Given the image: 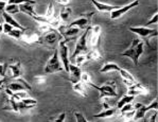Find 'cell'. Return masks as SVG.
Masks as SVG:
<instances>
[{"label":"cell","mask_w":158,"mask_h":122,"mask_svg":"<svg viewBox=\"0 0 158 122\" xmlns=\"http://www.w3.org/2000/svg\"><path fill=\"white\" fill-rule=\"evenodd\" d=\"M73 90L75 92H77L79 95H81L82 97H87V91H86V85L83 82H77L73 84Z\"/></svg>","instance_id":"obj_25"},{"label":"cell","mask_w":158,"mask_h":122,"mask_svg":"<svg viewBox=\"0 0 158 122\" xmlns=\"http://www.w3.org/2000/svg\"><path fill=\"white\" fill-rule=\"evenodd\" d=\"M4 12H6L10 15H13V14H17L19 11V6L17 4H12V3H6Z\"/></svg>","instance_id":"obj_27"},{"label":"cell","mask_w":158,"mask_h":122,"mask_svg":"<svg viewBox=\"0 0 158 122\" xmlns=\"http://www.w3.org/2000/svg\"><path fill=\"white\" fill-rule=\"evenodd\" d=\"M13 27L12 26H10L9 23H4L3 24V33H6V34H9L10 32H11L12 30H13Z\"/></svg>","instance_id":"obj_35"},{"label":"cell","mask_w":158,"mask_h":122,"mask_svg":"<svg viewBox=\"0 0 158 122\" xmlns=\"http://www.w3.org/2000/svg\"><path fill=\"white\" fill-rule=\"evenodd\" d=\"M70 16H71V9L69 6H63V9L60 10V19L63 23H67L69 20Z\"/></svg>","instance_id":"obj_24"},{"label":"cell","mask_w":158,"mask_h":122,"mask_svg":"<svg viewBox=\"0 0 158 122\" xmlns=\"http://www.w3.org/2000/svg\"><path fill=\"white\" fill-rule=\"evenodd\" d=\"M58 57L60 58V62L63 63V67L66 72L69 73V65H70V60H69V50H68L67 41L64 40H60L58 41Z\"/></svg>","instance_id":"obj_6"},{"label":"cell","mask_w":158,"mask_h":122,"mask_svg":"<svg viewBox=\"0 0 158 122\" xmlns=\"http://www.w3.org/2000/svg\"><path fill=\"white\" fill-rule=\"evenodd\" d=\"M6 68H8V65L6 64H0V77L6 78Z\"/></svg>","instance_id":"obj_34"},{"label":"cell","mask_w":158,"mask_h":122,"mask_svg":"<svg viewBox=\"0 0 158 122\" xmlns=\"http://www.w3.org/2000/svg\"><path fill=\"white\" fill-rule=\"evenodd\" d=\"M74 117H75V119H77V122H88V120L85 118L84 115L82 113H79V111H75Z\"/></svg>","instance_id":"obj_32"},{"label":"cell","mask_w":158,"mask_h":122,"mask_svg":"<svg viewBox=\"0 0 158 122\" xmlns=\"http://www.w3.org/2000/svg\"><path fill=\"white\" fill-rule=\"evenodd\" d=\"M8 68L11 69V72H12V75L11 78L13 80L15 79H18V78L21 77V63L19 62H16L15 64H10L8 65Z\"/></svg>","instance_id":"obj_19"},{"label":"cell","mask_w":158,"mask_h":122,"mask_svg":"<svg viewBox=\"0 0 158 122\" xmlns=\"http://www.w3.org/2000/svg\"><path fill=\"white\" fill-rule=\"evenodd\" d=\"M119 72H120L121 77H122V80H123V82H124V84L127 87L131 86V85L134 84V83H136V79H135V78H134L128 71H126L125 69H122V68H121Z\"/></svg>","instance_id":"obj_20"},{"label":"cell","mask_w":158,"mask_h":122,"mask_svg":"<svg viewBox=\"0 0 158 122\" xmlns=\"http://www.w3.org/2000/svg\"><path fill=\"white\" fill-rule=\"evenodd\" d=\"M92 16H94V13L84 14V15H82L81 17H79V18H77L75 20L72 21L68 27H77L80 30H86L87 28L90 27Z\"/></svg>","instance_id":"obj_9"},{"label":"cell","mask_w":158,"mask_h":122,"mask_svg":"<svg viewBox=\"0 0 158 122\" xmlns=\"http://www.w3.org/2000/svg\"><path fill=\"white\" fill-rule=\"evenodd\" d=\"M20 101L23 102V104H26V105L32 106V107H34L36 104H37V101H36V100L30 99V98H26V99H23V100H20Z\"/></svg>","instance_id":"obj_30"},{"label":"cell","mask_w":158,"mask_h":122,"mask_svg":"<svg viewBox=\"0 0 158 122\" xmlns=\"http://www.w3.org/2000/svg\"><path fill=\"white\" fill-rule=\"evenodd\" d=\"M6 81H8V79H6V78H3V79L0 80V87H2V85H3Z\"/></svg>","instance_id":"obj_42"},{"label":"cell","mask_w":158,"mask_h":122,"mask_svg":"<svg viewBox=\"0 0 158 122\" xmlns=\"http://www.w3.org/2000/svg\"><path fill=\"white\" fill-rule=\"evenodd\" d=\"M69 74H70V79L69 81L72 84H75L77 82H81V74H82V70L81 67H77L74 64L70 63L69 65Z\"/></svg>","instance_id":"obj_15"},{"label":"cell","mask_w":158,"mask_h":122,"mask_svg":"<svg viewBox=\"0 0 158 122\" xmlns=\"http://www.w3.org/2000/svg\"><path fill=\"white\" fill-rule=\"evenodd\" d=\"M139 6V1L138 0H135V1L131 2V3H128L127 6H122V8H119L117 10H114V11L110 12V18L111 19H118L120 18L122 15H124L125 13H127L128 11H131L132 9L136 8V6Z\"/></svg>","instance_id":"obj_11"},{"label":"cell","mask_w":158,"mask_h":122,"mask_svg":"<svg viewBox=\"0 0 158 122\" xmlns=\"http://www.w3.org/2000/svg\"><path fill=\"white\" fill-rule=\"evenodd\" d=\"M157 106H158L157 99H155L154 101L152 102V103L149 104V105H142L139 109H137V111H135L134 120L137 121V120H139V119H143L145 117V114H147L149 111H152V109H155V111H157Z\"/></svg>","instance_id":"obj_12"},{"label":"cell","mask_w":158,"mask_h":122,"mask_svg":"<svg viewBox=\"0 0 158 122\" xmlns=\"http://www.w3.org/2000/svg\"><path fill=\"white\" fill-rule=\"evenodd\" d=\"M149 94V90L147 87H144L143 85H141L140 83H134L131 86H128L127 90V95L130 96H140V95H148Z\"/></svg>","instance_id":"obj_13"},{"label":"cell","mask_w":158,"mask_h":122,"mask_svg":"<svg viewBox=\"0 0 158 122\" xmlns=\"http://www.w3.org/2000/svg\"><path fill=\"white\" fill-rule=\"evenodd\" d=\"M0 1H2V2H8L9 0H0Z\"/></svg>","instance_id":"obj_45"},{"label":"cell","mask_w":158,"mask_h":122,"mask_svg":"<svg viewBox=\"0 0 158 122\" xmlns=\"http://www.w3.org/2000/svg\"><path fill=\"white\" fill-rule=\"evenodd\" d=\"M65 118H66V113H62L53 122H64Z\"/></svg>","instance_id":"obj_37"},{"label":"cell","mask_w":158,"mask_h":122,"mask_svg":"<svg viewBox=\"0 0 158 122\" xmlns=\"http://www.w3.org/2000/svg\"><path fill=\"white\" fill-rule=\"evenodd\" d=\"M86 86H90L92 88L97 89L100 92V98L101 99H105V98H116L118 96V92L116 90V85L115 83H107L105 85H102V86H98V85L94 84V83L89 82Z\"/></svg>","instance_id":"obj_2"},{"label":"cell","mask_w":158,"mask_h":122,"mask_svg":"<svg viewBox=\"0 0 158 122\" xmlns=\"http://www.w3.org/2000/svg\"><path fill=\"white\" fill-rule=\"evenodd\" d=\"M36 4V1L33 0L31 2H28V3H23V4H19V11L23 12V13L27 14V15L32 17L33 15H35L36 12L34 11V6Z\"/></svg>","instance_id":"obj_16"},{"label":"cell","mask_w":158,"mask_h":122,"mask_svg":"<svg viewBox=\"0 0 158 122\" xmlns=\"http://www.w3.org/2000/svg\"><path fill=\"white\" fill-rule=\"evenodd\" d=\"M149 122H157V111H155L154 115H152V117L150 118Z\"/></svg>","instance_id":"obj_41"},{"label":"cell","mask_w":158,"mask_h":122,"mask_svg":"<svg viewBox=\"0 0 158 122\" xmlns=\"http://www.w3.org/2000/svg\"><path fill=\"white\" fill-rule=\"evenodd\" d=\"M27 30V29H26ZM25 30V31H26ZM25 31H23V30H19V29H15L14 28L13 30L10 32L8 35L9 36H11V37H13V38H16V40H21V37H23V32Z\"/></svg>","instance_id":"obj_28"},{"label":"cell","mask_w":158,"mask_h":122,"mask_svg":"<svg viewBox=\"0 0 158 122\" xmlns=\"http://www.w3.org/2000/svg\"><path fill=\"white\" fill-rule=\"evenodd\" d=\"M143 41H140L139 40H134L132 41V45L128 49H126L125 51H123L121 53L122 57H130L131 60L134 62V65L137 66L139 64V57L142 55L143 53Z\"/></svg>","instance_id":"obj_1"},{"label":"cell","mask_w":158,"mask_h":122,"mask_svg":"<svg viewBox=\"0 0 158 122\" xmlns=\"http://www.w3.org/2000/svg\"><path fill=\"white\" fill-rule=\"evenodd\" d=\"M120 69L121 68L117 64H115V63H106V64L101 68L100 72L101 73H107L110 71H118L119 72Z\"/></svg>","instance_id":"obj_22"},{"label":"cell","mask_w":158,"mask_h":122,"mask_svg":"<svg viewBox=\"0 0 158 122\" xmlns=\"http://www.w3.org/2000/svg\"><path fill=\"white\" fill-rule=\"evenodd\" d=\"M117 114V107L115 108V107H109V108H106L104 109V111H102L101 113L99 114H96L94 115V118H110V117H114L115 115Z\"/></svg>","instance_id":"obj_21"},{"label":"cell","mask_w":158,"mask_h":122,"mask_svg":"<svg viewBox=\"0 0 158 122\" xmlns=\"http://www.w3.org/2000/svg\"><path fill=\"white\" fill-rule=\"evenodd\" d=\"M135 111V109H134V104H132V103L125 104L124 106H122L120 108V115H123V114L127 113V111Z\"/></svg>","instance_id":"obj_29"},{"label":"cell","mask_w":158,"mask_h":122,"mask_svg":"<svg viewBox=\"0 0 158 122\" xmlns=\"http://www.w3.org/2000/svg\"><path fill=\"white\" fill-rule=\"evenodd\" d=\"M91 2L99 12H111V11H114V10H117V9L120 8V6H118L106 4V3H103V2L97 1V0H91Z\"/></svg>","instance_id":"obj_17"},{"label":"cell","mask_w":158,"mask_h":122,"mask_svg":"<svg viewBox=\"0 0 158 122\" xmlns=\"http://www.w3.org/2000/svg\"><path fill=\"white\" fill-rule=\"evenodd\" d=\"M130 31L135 34H137L138 36L142 38V40H145V43L147 45H149V40L153 36H157L158 31L157 29H150L148 27H131Z\"/></svg>","instance_id":"obj_7"},{"label":"cell","mask_w":158,"mask_h":122,"mask_svg":"<svg viewBox=\"0 0 158 122\" xmlns=\"http://www.w3.org/2000/svg\"><path fill=\"white\" fill-rule=\"evenodd\" d=\"M40 35L38 33L31 32V31H29L27 29L25 32H23V35L20 40H23L27 45H34V44H40Z\"/></svg>","instance_id":"obj_14"},{"label":"cell","mask_w":158,"mask_h":122,"mask_svg":"<svg viewBox=\"0 0 158 122\" xmlns=\"http://www.w3.org/2000/svg\"><path fill=\"white\" fill-rule=\"evenodd\" d=\"M6 88L12 90L13 92H16V91H25L27 89L31 90L32 87H31V85L27 81H25L23 79L18 78V79H15L14 82L9 83V84L6 85Z\"/></svg>","instance_id":"obj_10"},{"label":"cell","mask_w":158,"mask_h":122,"mask_svg":"<svg viewBox=\"0 0 158 122\" xmlns=\"http://www.w3.org/2000/svg\"><path fill=\"white\" fill-rule=\"evenodd\" d=\"M135 99L134 96H130V95H126V96H123L119 100V102L117 103V109H120L122 106H124L125 104H128V103H132Z\"/></svg>","instance_id":"obj_26"},{"label":"cell","mask_w":158,"mask_h":122,"mask_svg":"<svg viewBox=\"0 0 158 122\" xmlns=\"http://www.w3.org/2000/svg\"><path fill=\"white\" fill-rule=\"evenodd\" d=\"M2 32H3V24L0 23V35H1Z\"/></svg>","instance_id":"obj_43"},{"label":"cell","mask_w":158,"mask_h":122,"mask_svg":"<svg viewBox=\"0 0 158 122\" xmlns=\"http://www.w3.org/2000/svg\"><path fill=\"white\" fill-rule=\"evenodd\" d=\"M135 111H127V113H125V114H123V115H120V117L124 119V121L125 120H132V119H134V116H135Z\"/></svg>","instance_id":"obj_31"},{"label":"cell","mask_w":158,"mask_h":122,"mask_svg":"<svg viewBox=\"0 0 158 122\" xmlns=\"http://www.w3.org/2000/svg\"><path fill=\"white\" fill-rule=\"evenodd\" d=\"M100 36H101V27L100 26H94L90 27L88 32V37H87V41H88L90 49H98L99 44H100Z\"/></svg>","instance_id":"obj_8"},{"label":"cell","mask_w":158,"mask_h":122,"mask_svg":"<svg viewBox=\"0 0 158 122\" xmlns=\"http://www.w3.org/2000/svg\"><path fill=\"white\" fill-rule=\"evenodd\" d=\"M64 70V67L60 64V60L58 57V51L57 49H54V52H53L52 57L49 58V61L47 62L45 67V72L47 74H52L55 72H60Z\"/></svg>","instance_id":"obj_4"},{"label":"cell","mask_w":158,"mask_h":122,"mask_svg":"<svg viewBox=\"0 0 158 122\" xmlns=\"http://www.w3.org/2000/svg\"><path fill=\"white\" fill-rule=\"evenodd\" d=\"M124 122H135V120H134V119H132V120H125Z\"/></svg>","instance_id":"obj_44"},{"label":"cell","mask_w":158,"mask_h":122,"mask_svg":"<svg viewBox=\"0 0 158 122\" xmlns=\"http://www.w3.org/2000/svg\"><path fill=\"white\" fill-rule=\"evenodd\" d=\"M60 34L56 29H52L49 32L42 34L40 38V44L48 47H53L56 43L60 40Z\"/></svg>","instance_id":"obj_5"},{"label":"cell","mask_w":158,"mask_h":122,"mask_svg":"<svg viewBox=\"0 0 158 122\" xmlns=\"http://www.w3.org/2000/svg\"><path fill=\"white\" fill-rule=\"evenodd\" d=\"M6 2H2L0 1V14H2L4 12V9H6Z\"/></svg>","instance_id":"obj_40"},{"label":"cell","mask_w":158,"mask_h":122,"mask_svg":"<svg viewBox=\"0 0 158 122\" xmlns=\"http://www.w3.org/2000/svg\"><path fill=\"white\" fill-rule=\"evenodd\" d=\"M34 79H35V82L37 83V84H44V83L46 82V78L43 77V75H40V77H35Z\"/></svg>","instance_id":"obj_38"},{"label":"cell","mask_w":158,"mask_h":122,"mask_svg":"<svg viewBox=\"0 0 158 122\" xmlns=\"http://www.w3.org/2000/svg\"><path fill=\"white\" fill-rule=\"evenodd\" d=\"M101 53L99 52L98 49H90L88 52L86 53V60L87 61H98L101 60Z\"/></svg>","instance_id":"obj_23"},{"label":"cell","mask_w":158,"mask_h":122,"mask_svg":"<svg viewBox=\"0 0 158 122\" xmlns=\"http://www.w3.org/2000/svg\"><path fill=\"white\" fill-rule=\"evenodd\" d=\"M81 82H83L85 85H87L89 82H90V77L87 72H82L81 74Z\"/></svg>","instance_id":"obj_33"},{"label":"cell","mask_w":158,"mask_h":122,"mask_svg":"<svg viewBox=\"0 0 158 122\" xmlns=\"http://www.w3.org/2000/svg\"><path fill=\"white\" fill-rule=\"evenodd\" d=\"M55 1L58 2L63 6H68V4L70 3V0H55Z\"/></svg>","instance_id":"obj_39"},{"label":"cell","mask_w":158,"mask_h":122,"mask_svg":"<svg viewBox=\"0 0 158 122\" xmlns=\"http://www.w3.org/2000/svg\"><path fill=\"white\" fill-rule=\"evenodd\" d=\"M0 91H1V87H0Z\"/></svg>","instance_id":"obj_46"},{"label":"cell","mask_w":158,"mask_h":122,"mask_svg":"<svg viewBox=\"0 0 158 122\" xmlns=\"http://www.w3.org/2000/svg\"><path fill=\"white\" fill-rule=\"evenodd\" d=\"M1 15H2V17H3V20L6 21V23H9L10 26H12L13 28H15V29H19V30H23V31L26 30V28H23L20 23H17L15 19L12 17V15H10V14H8L6 12H3Z\"/></svg>","instance_id":"obj_18"},{"label":"cell","mask_w":158,"mask_h":122,"mask_svg":"<svg viewBox=\"0 0 158 122\" xmlns=\"http://www.w3.org/2000/svg\"><path fill=\"white\" fill-rule=\"evenodd\" d=\"M157 21H158V13L156 12V13L154 14V16L151 18V20L148 21L147 26H149V24H153V23H157Z\"/></svg>","instance_id":"obj_36"},{"label":"cell","mask_w":158,"mask_h":122,"mask_svg":"<svg viewBox=\"0 0 158 122\" xmlns=\"http://www.w3.org/2000/svg\"><path fill=\"white\" fill-rule=\"evenodd\" d=\"M89 28H87L86 30L84 31V33L82 34L81 37L77 40V45H75V49L73 51V54L71 55V57L69 58L70 62L73 60L74 57H77V55H81V54H86L88 52V44H87V37H88V32H89Z\"/></svg>","instance_id":"obj_3"}]
</instances>
